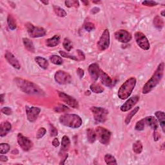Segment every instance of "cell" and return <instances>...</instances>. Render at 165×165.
<instances>
[{"mask_svg": "<svg viewBox=\"0 0 165 165\" xmlns=\"http://www.w3.org/2000/svg\"><path fill=\"white\" fill-rule=\"evenodd\" d=\"M88 71L90 74V76L91 77V79L93 81H97L100 76V71L99 65L96 63H92L89 65L88 68Z\"/></svg>", "mask_w": 165, "mask_h": 165, "instance_id": "cell-16", "label": "cell"}, {"mask_svg": "<svg viewBox=\"0 0 165 165\" xmlns=\"http://www.w3.org/2000/svg\"><path fill=\"white\" fill-rule=\"evenodd\" d=\"M77 53L78 54V56H79V57H80V60L84 61L85 59V55L83 53V52L78 49V50H77Z\"/></svg>", "mask_w": 165, "mask_h": 165, "instance_id": "cell-46", "label": "cell"}, {"mask_svg": "<svg viewBox=\"0 0 165 165\" xmlns=\"http://www.w3.org/2000/svg\"><path fill=\"white\" fill-rule=\"evenodd\" d=\"M61 37L59 35L54 36L52 38H48L46 40V45L48 47H54L58 45L60 42Z\"/></svg>", "mask_w": 165, "mask_h": 165, "instance_id": "cell-21", "label": "cell"}, {"mask_svg": "<svg viewBox=\"0 0 165 165\" xmlns=\"http://www.w3.org/2000/svg\"><path fill=\"white\" fill-rule=\"evenodd\" d=\"M7 24L9 26V29L11 30H14L17 28V25H16V21L13 16L9 14L7 17Z\"/></svg>", "mask_w": 165, "mask_h": 165, "instance_id": "cell-28", "label": "cell"}, {"mask_svg": "<svg viewBox=\"0 0 165 165\" xmlns=\"http://www.w3.org/2000/svg\"><path fill=\"white\" fill-rule=\"evenodd\" d=\"M139 100V97L138 96H135L129 98L124 104L121 106V110L123 112H126L137 104Z\"/></svg>", "mask_w": 165, "mask_h": 165, "instance_id": "cell-15", "label": "cell"}, {"mask_svg": "<svg viewBox=\"0 0 165 165\" xmlns=\"http://www.w3.org/2000/svg\"><path fill=\"white\" fill-rule=\"evenodd\" d=\"M54 80L57 84L67 85L71 82L72 77L68 73L63 71H58L55 74Z\"/></svg>", "mask_w": 165, "mask_h": 165, "instance_id": "cell-10", "label": "cell"}, {"mask_svg": "<svg viewBox=\"0 0 165 165\" xmlns=\"http://www.w3.org/2000/svg\"><path fill=\"white\" fill-rule=\"evenodd\" d=\"M52 145L54 147H57L59 145V141L57 138H54L52 141Z\"/></svg>", "mask_w": 165, "mask_h": 165, "instance_id": "cell-48", "label": "cell"}, {"mask_svg": "<svg viewBox=\"0 0 165 165\" xmlns=\"http://www.w3.org/2000/svg\"><path fill=\"white\" fill-rule=\"evenodd\" d=\"M10 145L8 143H1L0 144V154H5L10 150Z\"/></svg>", "mask_w": 165, "mask_h": 165, "instance_id": "cell-36", "label": "cell"}, {"mask_svg": "<svg viewBox=\"0 0 165 165\" xmlns=\"http://www.w3.org/2000/svg\"><path fill=\"white\" fill-rule=\"evenodd\" d=\"M56 112H58V113H61V112H66V111L68 110V108L67 106H66L64 105H59L57 106H56L54 109Z\"/></svg>", "mask_w": 165, "mask_h": 165, "instance_id": "cell-39", "label": "cell"}, {"mask_svg": "<svg viewBox=\"0 0 165 165\" xmlns=\"http://www.w3.org/2000/svg\"><path fill=\"white\" fill-rule=\"evenodd\" d=\"M65 6L67 7H79L80 3L78 1H65Z\"/></svg>", "mask_w": 165, "mask_h": 165, "instance_id": "cell-42", "label": "cell"}, {"mask_svg": "<svg viewBox=\"0 0 165 165\" xmlns=\"http://www.w3.org/2000/svg\"><path fill=\"white\" fill-rule=\"evenodd\" d=\"M136 82H137V80L134 77H132L128 79L120 86L118 90L117 96L119 98H120L122 100H126L129 98L133 92L136 85Z\"/></svg>", "mask_w": 165, "mask_h": 165, "instance_id": "cell-4", "label": "cell"}, {"mask_svg": "<svg viewBox=\"0 0 165 165\" xmlns=\"http://www.w3.org/2000/svg\"><path fill=\"white\" fill-rule=\"evenodd\" d=\"M154 141H158V140L159 139V138H161V135L157 132L156 130H154Z\"/></svg>", "mask_w": 165, "mask_h": 165, "instance_id": "cell-49", "label": "cell"}, {"mask_svg": "<svg viewBox=\"0 0 165 165\" xmlns=\"http://www.w3.org/2000/svg\"><path fill=\"white\" fill-rule=\"evenodd\" d=\"M132 149H133V151L135 152V154H141L142 152V151H143V149L142 143L140 141H135L133 144Z\"/></svg>", "mask_w": 165, "mask_h": 165, "instance_id": "cell-31", "label": "cell"}, {"mask_svg": "<svg viewBox=\"0 0 165 165\" xmlns=\"http://www.w3.org/2000/svg\"><path fill=\"white\" fill-rule=\"evenodd\" d=\"M59 122L65 126L72 129H78L81 126L82 121L81 117L77 114H66L61 115L59 117Z\"/></svg>", "mask_w": 165, "mask_h": 165, "instance_id": "cell-3", "label": "cell"}, {"mask_svg": "<svg viewBox=\"0 0 165 165\" xmlns=\"http://www.w3.org/2000/svg\"><path fill=\"white\" fill-rule=\"evenodd\" d=\"M5 58L8 61V63H9L11 66H12L14 68L18 70L20 69L21 66L19 63V61L17 59V58H16L12 52L7 51L5 54Z\"/></svg>", "mask_w": 165, "mask_h": 165, "instance_id": "cell-17", "label": "cell"}, {"mask_svg": "<svg viewBox=\"0 0 165 165\" xmlns=\"http://www.w3.org/2000/svg\"><path fill=\"white\" fill-rule=\"evenodd\" d=\"M100 8H98V7H94L93 9H92L91 11H90V12H91V14H97V12H100Z\"/></svg>", "mask_w": 165, "mask_h": 165, "instance_id": "cell-50", "label": "cell"}, {"mask_svg": "<svg viewBox=\"0 0 165 165\" xmlns=\"http://www.w3.org/2000/svg\"><path fill=\"white\" fill-rule=\"evenodd\" d=\"M58 96L60 98V100H62V101H63L66 104H67L68 106L72 107V108L75 109H79V103H78L77 101L75 98H74L72 96H69V95H67V94L61 92H58Z\"/></svg>", "mask_w": 165, "mask_h": 165, "instance_id": "cell-13", "label": "cell"}, {"mask_svg": "<svg viewBox=\"0 0 165 165\" xmlns=\"http://www.w3.org/2000/svg\"><path fill=\"white\" fill-rule=\"evenodd\" d=\"M12 125L9 121H3L0 125V135L1 137H5L11 130Z\"/></svg>", "mask_w": 165, "mask_h": 165, "instance_id": "cell-19", "label": "cell"}, {"mask_svg": "<svg viewBox=\"0 0 165 165\" xmlns=\"http://www.w3.org/2000/svg\"><path fill=\"white\" fill-rule=\"evenodd\" d=\"M25 28L27 30L28 35L32 38H38L43 37L46 35V30L42 27H36L30 23L25 24Z\"/></svg>", "mask_w": 165, "mask_h": 165, "instance_id": "cell-6", "label": "cell"}, {"mask_svg": "<svg viewBox=\"0 0 165 165\" xmlns=\"http://www.w3.org/2000/svg\"><path fill=\"white\" fill-rule=\"evenodd\" d=\"M25 112L28 121L30 123H33L35 122L38 119L41 112V109L39 107L26 106Z\"/></svg>", "mask_w": 165, "mask_h": 165, "instance_id": "cell-11", "label": "cell"}, {"mask_svg": "<svg viewBox=\"0 0 165 165\" xmlns=\"http://www.w3.org/2000/svg\"><path fill=\"white\" fill-rule=\"evenodd\" d=\"M96 136L101 144L104 145L109 144L111 138V132L106 129L102 126H97L96 129Z\"/></svg>", "mask_w": 165, "mask_h": 165, "instance_id": "cell-7", "label": "cell"}, {"mask_svg": "<svg viewBox=\"0 0 165 165\" xmlns=\"http://www.w3.org/2000/svg\"><path fill=\"white\" fill-rule=\"evenodd\" d=\"M18 143L21 148L25 152L29 151L33 146V143L30 140L20 133L18 134Z\"/></svg>", "mask_w": 165, "mask_h": 165, "instance_id": "cell-12", "label": "cell"}, {"mask_svg": "<svg viewBox=\"0 0 165 165\" xmlns=\"http://www.w3.org/2000/svg\"><path fill=\"white\" fill-rule=\"evenodd\" d=\"M34 60L36 62V63L38 64L41 68L45 70L48 68L49 63L48 61L45 58H44V57H42L41 56H37L35 57Z\"/></svg>", "mask_w": 165, "mask_h": 165, "instance_id": "cell-24", "label": "cell"}, {"mask_svg": "<svg viewBox=\"0 0 165 165\" xmlns=\"http://www.w3.org/2000/svg\"><path fill=\"white\" fill-rule=\"evenodd\" d=\"M50 61L53 64L56 65H61L63 63V59H62L61 57L57 55H52L50 57Z\"/></svg>", "mask_w": 165, "mask_h": 165, "instance_id": "cell-34", "label": "cell"}, {"mask_svg": "<svg viewBox=\"0 0 165 165\" xmlns=\"http://www.w3.org/2000/svg\"><path fill=\"white\" fill-rule=\"evenodd\" d=\"M164 64L163 62L161 63L158 67H157L155 71L153 74V75L150 78L143 88V94H147L150 93L152 90H153L155 86L158 85L159 82L163 79L164 75Z\"/></svg>", "mask_w": 165, "mask_h": 165, "instance_id": "cell-2", "label": "cell"}, {"mask_svg": "<svg viewBox=\"0 0 165 165\" xmlns=\"http://www.w3.org/2000/svg\"><path fill=\"white\" fill-rule=\"evenodd\" d=\"M153 23L154 27L159 30H161L164 27V22L163 19L159 16H156L154 18Z\"/></svg>", "mask_w": 165, "mask_h": 165, "instance_id": "cell-27", "label": "cell"}, {"mask_svg": "<svg viewBox=\"0 0 165 165\" xmlns=\"http://www.w3.org/2000/svg\"><path fill=\"white\" fill-rule=\"evenodd\" d=\"M63 46L64 47V48L65 49L66 51H68V52H70L71 51L72 48H73V45L71 42V41L68 38H65L64 40H63Z\"/></svg>", "mask_w": 165, "mask_h": 165, "instance_id": "cell-35", "label": "cell"}, {"mask_svg": "<svg viewBox=\"0 0 165 165\" xmlns=\"http://www.w3.org/2000/svg\"><path fill=\"white\" fill-rule=\"evenodd\" d=\"M90 110L94 115V120L97 123H105L107 119V115L109 112L102 107L92 106L90 108Z\"/></svg>", "mask_w": 165, "mask_h": 165, "instance_id": "cell-5", "label": "cell"}, {"mask_svg": "<svg viewBox=\"0 0 165 165\" xmlns=\"http://www.w3.org/2000/svg\"><path fill=\"white\" fill-rule=\"evenodd\" d=\"M49 131H50V135L51 137H56L58 134V132L56 128L52 124L49 125Z\"/></svg>", "mask_w": 165, "mask_h": 165, "instance_id": "cell-41", "label": "cell"}, {"mask_svg": "<svg viewBox=\"0 0 165 165\" xmlns=\"http://www.w3.org/2000/svg\"><path fill=\"white\" fill-rule=\"evenodd\" d=\"M23 42L25 47L27 49V50L32 53H34L35 52V47L34 45L33 44L32 41H30L29 39L24 38H23Z\"/></svg>", "mask_w": 165, "mask_h": 165, "instance_id": "cell-25", "label": "cell"}, {"mask_svg": "<svg viewBox=\"0 0 165 165\" xmlns=\"http://www.w3.org/2000/svg\"><path fill=\"white\" fill-rule=\"evenodd\" d=\"M145 125L146 124L145 121H144V119H143L141 120L138 121L137 123H136V125L135 126V129L138 131H142L144 130Z\"/></svg>", "mask_w": 165, "mask_h": 165, "instance_id": "cell-37", "label": "cell"}, {"mask_svg": "<svg viewBox=\"0 0 165 165\" xmlns=\"http://www.w3.org/2000/svg\"><path fill=\"white\" fill-rule=\"evenodd\" d=\"M9 160L8 159V158L7 156L5 155H3V154H1V155H0V161L2 162H7V161Z\"/></svg>", "mask_w": 165, "mask_h": 165, "instance_id": "cell-51", "label": "cell"}, {"mask_svg": "<svg viewBox=\"0 0 165 165\" xmlns=\"http://www.w3.org/2000/svg\"><path fill=\"white\" fill-rule=\"evenodd\" d=\"M86 138L90 143H94L97 138L96 131H94L92 129H88L86 130Z\"/></svg>", "mask_w": 165, "mask_h": 165, "instance_id": "cell-26", "label": "cell"}, {"mask_svg": "<svg viewBox=\"0 0 165 165\" xmlns=\"http://www.w3.org/2000/svg\"><path fill=\"white\" fill-rule=\"evenodd\" d=\"M53 9H54V12H55V14L57 16H58V17L64 18L66 16H67V12H66L65 10L62 9V8H61L60 7L54 5Z\"/></svg>", "mask_w": 165, "mask_h": 165, "instance_id": "cell-32", "label": "cell"}, {"mask_svg": "<svg viewBox=\"0 0 165 165\" xmlns=\"http://www.w3.org/2000/svg\"><path fill=\"white\" fill-rule=\"evenodd\" d=\"M139 109H140L139 106L135 107V108H134L129 114L126 115L125 121V123L126 125H129V124H130L132 119V117L134 116V115L138 113V112L139 110Z\"/></svg>", "mask_w": 165, "mask_h": 165, "instance_id": "cell-29", "label": "cell"}, {"mask_svg": "<svg viewBox=\"0 0 165 165\" xmlns=\"http://www.w3.org/2000/svg\"><path fill=\"white\" fill-rule=\"evenodd\" d=\"M1 112L5 115H9L12 114V110L10 108V107L5 106V107H3V108L1 109Z\"/></svg>", "mask_w": 165, "mask_h": 165, "instance_id": "cell-45", "label": "cell"}, {"mask_svg": "<svg viewBox=\"0 0 165 165\" xmlns=\"http://www.w3.org/2000/svg\"><path fill=\"white\" fill-rule=\"evenodd\" d=\"M155 115L158 119V121L160 123V126L161 127L163 132H164L165 130V115L164 112L162 111H157L155 112Z\"/></svg>", "mask_w": 165, "mask_h": 165, "instance_id": "cell-23", "label": "cell"}, {"mask_svg": "<svg viewBox=\"0 0 165 165\" xmlns=\"http://www.w3.org/2000/svg\"><path fill=\"white\" fill-rule=\"evenodd\" d=\"M105 161L107 164H117V162L114 157L110 154H107L105 155Z\"/></svg>", "mask_w": 165, "mask_h": 165, "instance_id": "cell-33", "label": "cell"}, {"mask_svg": "<svg viewBox=\"0 0 165 165\" xmlns=\"http://www.w3.org/2000/svg\"><path fill=\"white\" fill-rule=\"evenodd\" d=\"M70 146H71V140L67 135H64L61 140V152H67Z\"/></svg>", "mask_w": 165, "mask_h": 165, "instance_id": "cell-22", "label": "cell"}, {"mask_svg": "<svg viewBox=\"0 0 165 165\" xmlns=\"http://www.w3.org/2000/svg\"><path fill=\"white\" fill-rule=\"evenodd\" d=\"M90 89L92 92L96 94H101L104 91V88H103L100 85L95 83V82L90 85Z\"/></svg>", "mask_w": 165, "mask_h": 165, "instance_id": "cell-30", "label": "cell"}, {"mask_svg": "<svg viewBox=\"0 0 165 165\" xmlns=\"http://www.w3.org/2000/svg\"><path fill=\"white\" fill-rule=\"evenodd\" d=\"M84 28L86 31L91 32L95 29V25L91 22H88L84 25Z\"/></svg>", "mask_w": 165, "mask_h": 165, "instance_id": "cell-43", "label": "cell"}, {"mask_svg": "<svg viewBox=\"0 0 165 165\" xmlns=\"http://www.w3.org/2000/svg\"><path fill=\"white\" fill-rule=\"evenodd\" d=\"M110 32L108 29H105L103 31L100 40L97 42V48L101 51H104L108 49L110 47Z\"/></svg>", "mask_w": 165, "mask_h": 165, "instance_id": "cell-8", "label": "cell"}, {"mask_svg": "<svg viewBox=\"0 0 165 165\" xmlns=\"http://www.w3.org/2000/svg\"><path fill=\"white\" fill-rule=\"evenodd\" d=\"M46 132H47V130L45 129V128L41 127L38 131H37L36 137L38 139H39L43 137V136L45 135V134H46Z\"/></svg>", "mask_w": 165, "mask_h": 165, "instance_id": "cell-40", "label": "cell"}, {"mask_svg": "<svg viewBox=\"0 0 165 165\" xmlns=\"http://www.w3.org/2000/svg\"><path fill=\"white\" fill-rule=\"evenodd\" d=\"M41 2L42 3H43L44 5H48V4L49 3V1H41Z\"/></svg>", "mask_w": 165, "mask_h": 165, "instance_id": "cell-54", "label": "cell"}, {"mask_svg": "<svg viewBox=\"0 0 165 165\" xmlns=\"http://www.w3.org/2000/svg\"><path fill=\"white\" fill-rule=\"evenodd\" d=\"M59 54L62 57H66V58H69V59H72L74 61H79V59L77 58V57H76L75 56L71 55V54H69V53H67V52H64V51H60L59 52Z\"/></svg>", "mask_w": 165, "mask_h": 165, "instance_id": "cell-38", "label": "cell"}, {"mask_svg": "<svg viewBox=\"0 0 165 165\" xmlns=\"http://www.w3.org/2000/svg\"><path fill=\"white\" fill-rule=\"evenodd\" d=\"M115 38L119 42L126 43L131 41L132 35L126 30H119L115 32Z\"/></svg>", "mask_w": 165, "mask_h": 165, "instance_id": "cell-14", "label": "cell"}, {"mask_svg": "<svg viewBox=\"0 0 165 165\" xmlns=\"http://www.w3.org/2000/svg\"><path fill=\"white\" fill-rule=\"evenodd\" d=\"M164 12H165V10H163V11L161 12V16H165Z\"/></svg>", "mask_w": 165, "mask_h": 165, "instance_id": "cell-55", "label": "cell"}, {"mask_svg": "<svg viewBox=\"0 0 165 165\" xmlns=\"http://www.w3.org/2000/svg\"><path fill=\"white\" fill-rule=\"evenodd\" d=\"M135 39L138 46L143 50L148 51L150 49V45L148 38L143 33L137 32L135 34Z\"/></svg>", "mask_w": 165, "mask_h": 165, "instance_id": "cell-9", "label": "cell"}, {"mask_svg": "<svg viewBox=\"0 0 165 165\" xmlns=\"http://www.w3.org/2000/svg\"><path fill=\"white\" fill-rule=\"evenodd\" d=\"M77 75L79 76V77L81 78V79H82V78L84 76L85 73H84V71L82 68H78L77 69Z\"/></svg>", "mask_w": 165, "mask_h": 165, "instance_id": "cell-47", "label": "cell"}, {"mask_svg": "<svg viewBox=\"0 0 165 165\" xmlns=\"http://www.w3.org/2000/svg\"><path fill=\"white\" fill-rule=\"evenodd\" d=\"M142 5L146 7H154L158 5V3L154 1H144L142 2Z\"/></svg>", "mask_w": 165, "mask_h": 165, "instance_id": "cell-44", "label": "cell"}, {"mask_svg": "<svg viewBox=\"0 0 165 165\" xmlns=\"http://www.w3.org/2000/svg\"><path fill=\"white\" fill-rule=\"evenodd\" d=\"M144 119L146 125L150 126L154 130H157L158 128V120L154 116H148Z\"/></svg>", "mask_w": 165, "mask_h": 165, "instance_id": "cell-20", "label": "cell"}, {"mask_svg": "<svg viewBox=\"0 0 165 165\" xmlns=\"http://www.w3.org/2000/svg\"><path fill=\"white\" fill-rule=\"evenodd\" d=\"M14 81L18 87L24 93L38 96H43L45 94L43 90L33 82L19 77H16Z\"/></svg>", "mask_w": 165, "mask_h": 165, "instance_id": "cell-1", "label": "cell"}, {"mask_svg": "<svg viewBox=\"0 0 165 165\" xmlns=\"http://www.w3.org/2000/svg\"><path fill=\"white\" fill-rule=\"evenodd\" d=\"M100 77L101 83L103 85L107 86V87H112V80L111 79V77L106 72L101 70Z\"/></svg>", "mask_w": 165, "mask_h": 165, "instance_id": "cell-18", "label": "cell"}, {"mask_svg": "<svg viewBox=\"0 0 165 165\" xmlns=\"http://www.w3.org/2000/svg\"><path fill=\"white\" fill-rule=\"evenodd\" d=\"M93 3H101V1H93Z\"/></svg>", "mask_w": 165, "mask_h": 165, "instance_id": "cell-56", "label": "cell"}, {"mask_svg": "<svg viewBox=\"0 0 165 165\" xmlns=\"http://www.w3.org/2000/svg\"><path fill=\"white\" fill-rule=\"evenodd\" d=\"M82 3H84L85 6H88L89 5V2L88 1H82Z\"/></svg>", "mask_w": 165, "mask_h": 165, "instance_id": "cell-53", "label": "cell"}, {"mask_svg": "<svg viewBox=\"0 0 165 165\" xmlns=\"http://www.w3.org/2000/svg\"><path fill=\"white\" fill-rule=\"evenodd\" d=\"M5 94H1V96H0V100H1V104H3L4 103V97H5Z\"/></svg>", "mask_w": 165, "mask_h": 165, "instance_id": "cell-52", "label": "cell"}]
</instances>
